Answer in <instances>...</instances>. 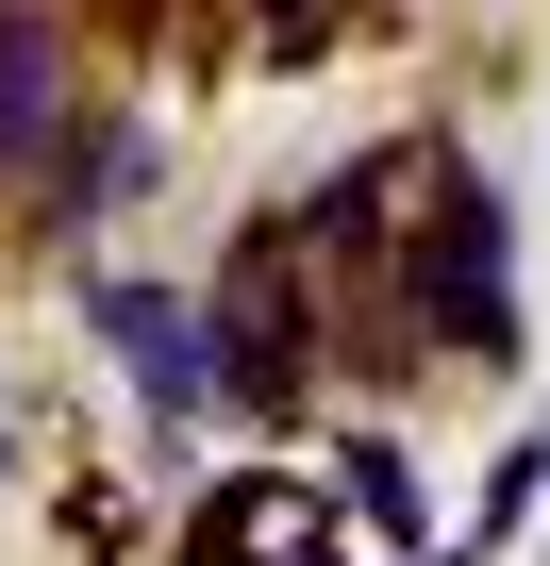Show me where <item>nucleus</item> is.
<instances>
[{
    "mask_svg": "<svg viewBox=\"0 0 550 566\" xmlns=\"http://www.w3.org/2000/svg\"><path fill=\"white\" fill-rule=\"evenodd\" d=\"M417 184H434V200H417V233H401V301H417V350L450 334L467 367H517V217H500V184H484L467 150H434Z\"/></svg>",
    "mask_w": 550,
    "mask_h": 566,
    "instance_id": "nucleus-1",
    "label": "nucleus"
},
{
    "mask_svg": "<svg viewBox=\"0 0 550 566\" xmlns=\"http://www.w3.org/2000/svg\"><path fill=\"white\" fill-rule=\"evenodd\" d=\"M200 334H217V400L234 417H301V384H318V250H301V217H250L234 233V266L200 283Z\"/></svg>",
    "mask_w": 550,
    "mask_h": 566,
    "instance_id": "nucleus-2",
    "label": "nucleus"
},
{
    "mask_svg": "<svg viewBox=\"0 0 550 566\" xmlns=\"http://www.w3.org/2000/svg\"><path fill=\"white\" fill-rule=\"evenodd\" d=\"M84 334L117 350V384H134V417L167 450H200V417H234L217 400V334H200V283H84Z\"/></svg>",
    "mask_w": 550,
    "mask_h": 566,
    "instance_id": "nucleus-3",
    "label": "nucleus"
},
{
    "mask_svg": "<svg viewBox=\"0 0 550 566\" xmlns=\"http://www.w3.org/2000/svg\"><path fill=\"white\" fill-rule=\"evenodd\" d=\"M167 549H184V566H334V500H318L301 467H217Z\"/></svg>",
    "mask_w": 550,
    "mask_h": 566,
    "instance_id": "nucleus-4",
    "label": "nucleus"
},
{
    "mask_svg": "<svg viewBox=\"0 0 550 566\" xmlns=\"http://www.w3.org/2000/svg\"><path fill=\"white\" fill-rule=\"evenodd\" d=\"M51 134H68V34L0 0V184H18V167H51Z\"/></svg>",
    "mask_w": 550,
    "mask_h": 566,
    "instance_id": "nucleus-5",
    "label": "nucleus"
},
{
    "mask_svg": "<svg viewBox=\"0 0 550 566\" xmlns=\"http://www.w3.org/2000/svg\"><path fill=\"white\" fill-rule=\"evenodd\" d=\"M134 184H151V134H134V117H101V134H51V233H101Z\"/></svg>",
    "mask_w": 550,
    "mask_h": 566,
    "instance_id": "nucleus-6",
    "label": "nucleus"
},
{
    "mask_svg": "<svg viewBox=\"0 0 550 566\" xmlns=\"http://www.w3.org/2000/svg\"><path fill=\"white\" fill-rule=\"evenodd\" d=\"M334 500H351L384 549H417V533H434V500H417V450H401V433H334Z\"/></svg>",
    "mask_w": 550,
    "mask_h": 566,
    "instance_id": "nucleus-7",
    "label": "nucleus"
},
{
    "mask_svg": "<svg viewBox=\"0 0 550 566\" xmlns=\"http://www.w3.org/2000/svg\"><path fill=\"white\" fill-rule=\"evenodd\" d=\"M533 516H550V433H500V450H484V516H467V549L500 566Z\"/></svg>",
    "mask_w": 550,
    "mask_h": 566,
    "instance_id": "nucleus-8",
    "label": "nucleus"
},
{
    "mask_svg": "<svg viewBox=\"0 0 550 566\" xmlns=\"http://www.w3.org/2000/svg\"><path fill=\"white\" fill-rule=\"evenodd\" d=\"M101 18H151V0H101Z\"/></svg>",
    "mask_w": 550,
    "mask_h": 566,
    "instance_id": "nucleus-9",
    "label": "nucleus"
},
{
    "mask_svg": "<svg viewBox=\"0 0 550 566\" xmlns=\"http://www.w3.org/2000/svg\"><path fill=\"white\" fill-rule=\"evenodd\" d=\"M533 549H550V516H533Z\"/></svg>",
    "mask_w": 550,
    "mask_h": 566,
    "instance_id": "nucleus-10",
    "label": "nucleus"
},
{
    "mask_svg": "<svg viewBox=\"0 0 550 566\" xmlns=\"http://www.w3.org/2000/svg\"><path fill=\"white\" fill-rule=\"evenodd\" d=\"M384 566H417V549H384Z\"/></svg>",
    "mask_w": 550,
    "mask_h": 566,
    "instance_id": "nucleus-11",
    "label": "nucleus"
}]
</instances>
